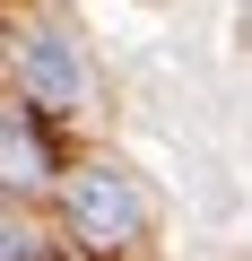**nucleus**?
Masks as SVG:
<instances>
[{
  "mask_svg": "<svg viewBox=\"0 0 252 261\" xmlns=\"http://www.w3.org/2000/svg\"><path fill=\"white\" fill-rule=\"evenodd\" d=\"M70 226L96 244V252H122V244H131L139 235V200H131V183H122V174H78L70 183Z\"/></svg>",
  "mask_w": 252,
  "mask_h": 261,
  "instance_id": "f257e3e1",
  "label": "nucleus"
},
{
  "mask_svg": "<svg viewBox=\"0 0 252 261\" xmlns=\"http://www.w3.org/2000/svg\"><path fill=\"white\" fill-rule=\"evenodd\" d=\"M26 79H35L44 105H78V53H70L61 35H35V44H26Z\"/></svg>",
  "mask_w": 252,
  "mask_h": 261,
  "instance_id": "f03ea898",
  "label": "nucleus"
},
{
  "mask_svg": "<svg viewBox=\"0 0 252 261\" xmlns=\"http://www.w3.org/2000/svg\"><path fill=\"white\" fill-rule=\"evenodd\" d=\"M44 174V148H26V113H9V192H26Z\"/></svg>",
  "mask_w": 252,
  "mask_h": 261,
  "instance_id": "7ed1b4c3",
  "label": "nucleus"
}]
</instances>
